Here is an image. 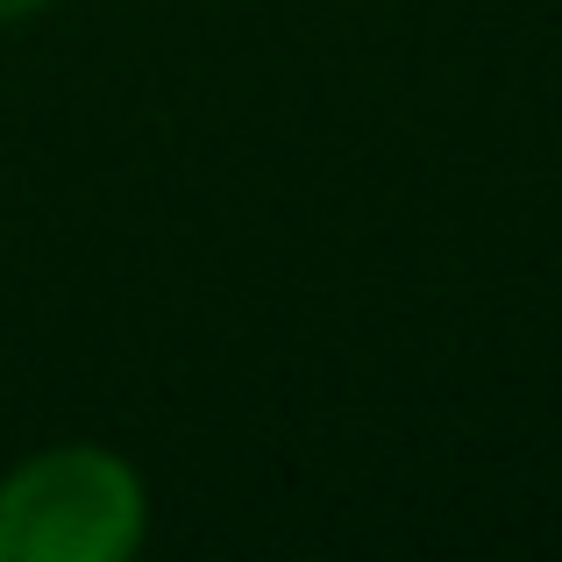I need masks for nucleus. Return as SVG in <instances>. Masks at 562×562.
I'll list each match as a JSON object with an SVG mask.
<instances>
[{
    "mask_svg": "<svg viewBox=\"0 0 562 562\" xmlns=\"http://www.w3.org/2000/svg\"><path fill=\"white\" fill-rule=\"evenodd\" d=\"M143 492L108 449H50L0 484V562H128Z\"/></svg>",
    "mask_w": 562,
    "mask_h": 562,
    "instance_id": "nucleus-1",
    "label": "nucleus"
},
{
    "mask_svg": "<svg viewBox=\"0 0 562 562\" xmlns=\"http://www.w3.org/2000/svg\"><path fill=\"white\" fill-rule=\"evenodd\" d=\"M43 0H0V22H14V14H36Z\"/></svg>",
    "mask_w": 562,
    "mask_h": 562,
    "instance_id": "nucleus-2",
    "label": "nucleus"
}]
</instances>
